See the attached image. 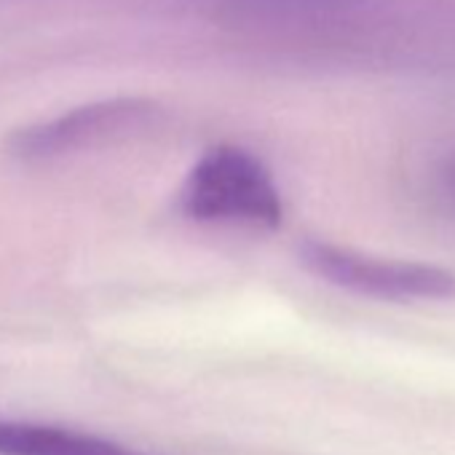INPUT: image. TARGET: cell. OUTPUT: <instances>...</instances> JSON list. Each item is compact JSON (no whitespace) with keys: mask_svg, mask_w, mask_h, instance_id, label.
Here are the masks:
<instances>
[{"mask_svg":"<svg viewBox=\"0 0 455 455\" xmlns=\"http://www.w3.org/2000/svg\"><path fill=\"white\" fill-rule=\"evenodd\" d=\"M298 260L308 274L354 295L394 303L455 300V274L447 268L370 258L319 239H303Z\"/></svg>","mask_w":455,"mask_h":455,"instance_id":"3","label":"cell"},{"mask_svg":"<svg viewBox=\"0 0 455 455\" xmlns=\"http://www.w3.org/2000/svg\"><path fill=\"white\" fill-rule=\"evenodd\" d=\"M0 455H145V452L73 428L0 420Z\"/></svg>","mask_w":455,"mask_h":455,"instance_id":"4","label":"cell"},{"mask_svg":"<svg viewBox=\"0 0 455 455\" xmlns=\"http://www.w3.org/2000/svg\"><path fill=\"white\" fill-rule=\"evenodd\" d=\"M164 108L150 97H113L73 108L57 118L22 126L9 134L6 150L22 164L54 161L78 150L129 140L153 129Z\"/></svg>","mask_w":455,"mask_h":455,"instance_id":"2","label":"cell"},{"mask_svg":"<svg viewBox=\"0 0 455 455\" xmlns=\"http://www.w3.org/2000/svg\"><path fill=\"white\" fill-rule=\"evenodd\" d=\"M177 209L196 222L252 225L276 231L284 220L282 193L268 166L247 148L214 145L190 166Z\"/></svg>","mask_w":455,"mask_h":455,"instance_id":"1","label":"cell"}]
</instances>
